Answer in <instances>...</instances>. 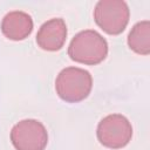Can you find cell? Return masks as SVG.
I'll list each match as a JSON object with an SVG mask.
<instances>
[{"mask_svg": "<svg viewBox=\"0 0 150 150\" xmlns=\"http://www.w3.org/2000/svg\"><path fill=\"white\" fill-rule=\"evenodd\" d=\"M107 40L98 32L93 29L77 33L68 47V55L73 61L89 66L102 62L107 57Z\"/></svg>", "mask_w": 150, "mask_h": 150, "instance_id": "1", "label": "cell"}, {"mask_svg": "<svg viewBox=\"0 0 150 150\" xmlns=\"http://www.w3.org/2000/svg\"><path fill=\"white\" fill-rule=\"evenodd\" d=\"M93 77L88 70L77 67L62 69L55 80V90L60 98L69 103L83 101L91 91Z\"/></svg>", "mask_w": 150, "mask_h": 150, "instance_id": "2", "label": "cell"}, {"mask_svg": "<svg viewBox=\"0 0 150 150\" xmlns=\"http://www.w3.org/2000/svg\"><path fill=\"white\" fill-rule=\"evenodd\" d=\"M129 7L122 0H101L94 9L95 22L110 35L121 34L129 22Z\"/></svg>", "mask_w": 150, "mask_h": 150, "instance_id": "3", "label": "cell"}, {"mask_svg": "<svg viewBox=\"0 0 150 150\" xmlns=\"http://www.w3.org/2000/svg\"><path fill=\"white\" fill-rule=\"evenodd\" d=\"M100 143L109 149L125 146L132 137V127L129 120L121 114H111L101 120L96 130Z\"/></svg>", "mask_w": 150, "mask_h": 150, "instance_id": "4", "label": "cell"}, {"mask_svg": "<svg viewBox=\"0 0 150 150\" xmlns=\"http://www.w3.org/2000/svg\"><path fill=\"white\" fill-rule=\"evenodd\" d=\"M11 141L16 150H45L48 132L36 120H22L11 130Z\"/></svg>", "mask_w": 150, "mask_h": 150, "instance_id": "5", "label": "cell"}, {"mask_svg": "<svg viewBox=\"0 0 150 150\" xmlns=\"http://www.w3.org/2000/svg\"><path fill=\"white\" fill-rule=\"evenodd\" d=\"M66 38L67 26L64 20L54 18L41 25L36 34V43L43 50L56 52L63 47Z\"/></svg>", "mask_w": 150, "mask_h": 150, "instance_id": "6", "label": "cell"}, {"mask_svg": "<svg viewBox=\"0 0 150 150\" xmlns=\"http://www.w3.org/2000/svg\"><path fill=\"white\" fill-rule=\"evenodd\" d=\"M33 30V20L29 14L22 11L7 13L1 21L2 34L13 41H21L29 36Z\"/></svg>", "mask_w": 150, "mask_h": 150, "instance_id": "7", "label": "cell"}, {"mask_svg": "<svg viewBox=\"0 0 150 150\" xmlns=\"http://www.w3.org/2000/svg\"><path fill=\"white\" fill-rule=\"evenodd\" d=\"M128 46L131 50L141 55L150 53V22L148 20L134 25L128 35Z\"/></svg>", "mask_w": 150, "mask_h": 150, "instance_id": "8", "label": "cell"}]
</instances>
